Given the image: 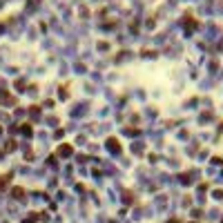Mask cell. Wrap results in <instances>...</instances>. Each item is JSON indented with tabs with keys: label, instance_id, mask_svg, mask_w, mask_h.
Returning <instances> with one entry per match:
<instances>
[{
	"label": "cell",
	"instance_id": "cell-5",
	"mask_svg": "<svg viewBox=\"0 0 223 223\" xmlns=\"http://www.w3.org/2000/svg\"><path fill=\"white\" fill-rule=\"evenodd\" d=\"M22 132H25L27 136H29V134H31V127H29V123H25V125H22Z\"/></svg>",
	"mask_w": 223,
	"mask_h": 223
},
{
	"label": "cell",
	"instance_id": "cell-1",
	"mask_svg": "<svg viewBox=\"0 0 223 223\" xmlns=\"http://www.w3.org/2000/svg\"><path fill=\"white\" fill-rule=\"evenodd\" d=\"M9 181H11V174H2V176H0V190H5V188H7Z\"/></svg>",
	"mask_w": 223,
	"mask_h": 223
},
{
	"label": "cell",
	"instance_id": "cell-3",
	"mask_svg": "<svg viewBox=\"0 0 223 223\" xmlns=\"http://www.w3.org/2000/svg\"><path fill=\"white\" fill-rule=\"evenodd\" d=\"M11 197H14V199H25V190H22V188H14V190H11Z\"/></svg>",
	"mask_w": 223,
	"mask_h": 223
},
{
	"label": "cell",
	"instance_id": "cell-7",
	"mask_svg": "<svg viewBox=\"0 0 223 223\" xmlns=\"http://www.w3.org/2000/svg\"><path fill=\"white\" fill-rule=\"evenodd\" d=\"M0 129H2V127H0Z\"/></svg>",
	"mask_w": 223,
	"mask_h": 223
},
{
	"label": "cell",
	"instance_id": "cell-2",
	"mask_svg": "<svg viewBox=\"0 0 223 223\" xmlns=\"http://www.w3.org/2000/svg\"><path fill=\"white\" fill-rule=\"evenodd\" d=\"M71 152H74V147H71V145H63L60 150H58V154H60V156H69Z\"/></svg>",
	"mask_w": 223,
	"mask_h": 223
},
{
	"label": "cell",
	"instance_id": "cell-4",
	"mask_svg": "<svg viewBox=\"0 0 223 223\" xmlns=\"http://www.w3.org/2000/svg\"><path fill=\"white\" fill-rule=\"evenodd\" d=\"M107 143H109V147H112V150H114V152H118V150H120V147H118V141H116V138H109Z\"/></svg>",
	"mask_w": 223,
	"mask_h": 223
},
{
	"label": "cell",
	"instance_id": "cell-6",
	"mask_svg": "<svg viewBox=\"0 0 223 223\" xmlns=\"http://www.w3.org/2000/svg\"><path fill=\"white\" fill-rule=\"evenodd\" d=\"M170 223H179V221H176V219H172V221H170Z\"/></svg>",
	"mask_w": 223,
	"mask_h": 223
}]
</instances>
